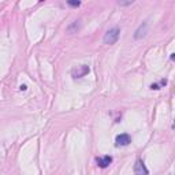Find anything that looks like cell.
<instances>
[{
    "mask_svg": "<svg viewBox=\"0 0 175 175\" xmlns=\"http://www.w3.org/2000/svg\"><path fill=\"white\" fill-rule=\"evenodd\" d=\"M119 36H121V29L119 27H112L107 30V33L104 34V44H108V45H112L115 44L118 40H119Z\"/></svg>",
    "mask_w": 175,
    "mask_h": 175,
    "instance_id": "cell-1",
    "label": "cell"
},
{
    "mask_svg": "<svg viewBox=\"0 0 175 175\" xmlns=\"http://www.w3.org/2000/svg\"><path fill=\"white\" fill-rule=\"evenodd\" d=\"M88 73H89V66L79 64V66H77V67H74L71 70V75H73V78H82V77H85Z\"/></svg>",
    "mask_w": 175,
    "mask_h": 175,
    "instance_id": "cell-2",
    "label": "cell"
},
{
    "mask_svg": "<svg viewBox=\"0 0 175 175\" xmlns=\"http://www.w3.org/2000/svg\"><path fill=\"white\" fill-rule=\"evenodd\" d=\"M134 174L135 175H149V171L142 160H137L134 164Z\"/></svg>",
    "mask_w": 175,
    "mask_h": 175,
    "instance_id": "cell-3",
    "label": "cell"
},
{
    "mask_svg": "<svg viewBox=\"0 0 175 175\" xmlns=\"http://www.w3.org/2000/svg\"><path fill=\"white\" fill-rule=\"evenodd\" d=\"M130 142H131L130 135L126 134V133L116 135V138H115V144H116V146H126V145H129Z\"/></svg>",
    "mask_w": 175,
    "mask_h": 175,
    "instance_id": "cell-4",
    "label": "cell"
},
{
    "mask_svg": "<svg viewBox=\"0 0 175 175\" xmlns=\"http://www.w3.org/2000/svg\"><path fill=\"white\" fill-rule=\"evenodd\" d=\"M146 31H148V23L144 22L142 25H139L138 29L135 30L134 38H135V40H138V38H141V37H144L145 34H146Z\"/></svg>",
    "mask_w": 175,
    "mask_h": 175,
    "instance_id": "cell-5",
    "label": "cell"
},
{
    "mask_svg": "<svg viewBox=\"0 0 175 175\" xmlns=\"http://www.w3.org/2000/svg\"><path fill=\"white\" fill-rule=\"evenodd\" d=\"M96 162H97V166L99 167L105 168V167H108L111 163H112V157L111 156H101V157H97Z\"/></svg>",
    "mask_w": 175,
    "mask_h": 175,
    "instance_id": "cell-6",
    "label": "cell"
},
{
    "mask_svg": "<svg viewBox=\"0 0 175 175\" xmlns=\"http://www.w3.org/2000/svg\"><path fill=\"white\" fill-rule=\"evenodd\" d=\"M79 26H81V21H75L73 25H70V26L67 27V33L68 34H71V33H74L75 30H78Z\"/></svg>",
    "mask_w": 175,
    "mask_h": 175,
    "instance_id": "cell-7",
    "label": "cell"
},
{
    "mask_svg": "<svg viewBox=\"0 0 175 175\" xmlns=\"http://www.w3.org/2000/svg\"><path fill=\"white\" fill-rule=\"evenodd\" d=\"M67 3L70 6H73V7H78V6H81V3H79V1H71V0H70V1H67Z\"/></svg>",
    "mask_w": 175,
    "mask_h": 175,
    "instance_id": "cell-8",
    "label": "cell"
},
{
    "mask_svg": "<svg viewBox=\"0 0 175 175\" xmlns=\"http://www.w3.org/2000/svg\"><path fill=\"white\" fill-rule=\"evenodd\" d=\"M151 89H155V90H157V89H160V86L157 85V84H152V85H151Z\"/></svg>",
    "mask_w": 175,
    "mask_h": 175,
    "instance_id": "cell-9",
    "label": "cell"
},
{
    "mask_svg": "<svg viewBox=\"0 0 175 175\" xmlns=\"http://www.w3.org/2000/svg\"><path fill=\"white\" fill-rule=\"evenodd\" d=\"M19 89H21V90H26L27 86L26 85H21V86H19Z\"/></svg>",
    "mask_w": 175,
    "mask_h": 175,
    "instance_id": "cell-10",
    "label": "cell"
}]
</instances>
